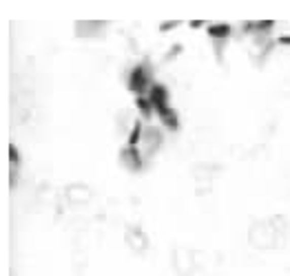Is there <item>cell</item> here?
<instances>
[{"label": "cell", "instance_id": "obj_1", "mask_svg": "<svg viewBox=\"0 0 290 276\" xmlns=\"http://www.w3.org/2000/svg\"><path fill=\"white\" fill-rule=\"evenodd\" d=\"M129 89L133 91V93H137V97H142L144 93L149 95V91H151V75H149V69L144 64H137L135 69L131 71V75H129Z\"/></svg>", "mask_w": 290, "mask_h": 276}, {"label": "cell", "instance_id": "obj_2", "mask_svg": "<svg viewBox=\"0 0 290 276\" xmlns=\"http://www.w3.org/2000/svg\"><path fill=\"white\" fill-rule=\"evenodd\" d=\"M149 100H151V104H153V108H155V113L158 110H162V108H166L168 106V91H166V87L164 84H153L151 87V91H149Z\"/></svg>", "mask_w": 290, "mask_h": 276}, {"label": "cell", "instance_id": "obj_3", "mask_svg": "<svg viewBox=\"0 0 290 276\" xmlns=\"http://www.w3.org/2000/svg\"><path fill=\"white\" fill-rule=\"evenodd\" d=\"M158 115H160V122L164 124L166 128H171V131H175V128H179V120H177V113L171 108V106H166V108H162L158 110Z\"/></svg>", "mask_w": 290, "mask_h": 276}, {"label": "cell", "instance_id": "obj_4", "mask_svg": "<svg viewBox=\"0 0 290 276\" xmlns=\"http://www.w3.org/2000/svg\"><path fill=\"white\" fill-rule=\"evenodd\" d=\"M135 104H137V108L142 110V115H151V110H155V108H153V104H151V100H149V97H137V100H135Z\"/></svg>", "mask_w": 290, "mask_h": 276}, {"label": "cell", "instance_id": "obj_5", "mask_svg": "<svg viewBox=\"0 0 290 276\" xmlns=\"http://www.w3.org/2000/svg\"><path fill=\"white\" fill-rule=\"evenodd\" d=\"M208 31H210V35H215V38H224L226 33H231V27H228V24H215Z\"/></svg>", "mask_w": 290, "mask_h": 276}, {"label": "cell", "instance_id": "obj_6", "mask_svg": "<svg viewBox=\"0 0 290 276\" xmlns=\"http://www.w3.org/2000/svg\"><path fill=\"white\" fill-rule=\"evenodd\" d=\"M281 45H290V35L288 38H281Z\"/></svg>", "mask_w": 290, "mask_h": 276}]
</instances>
